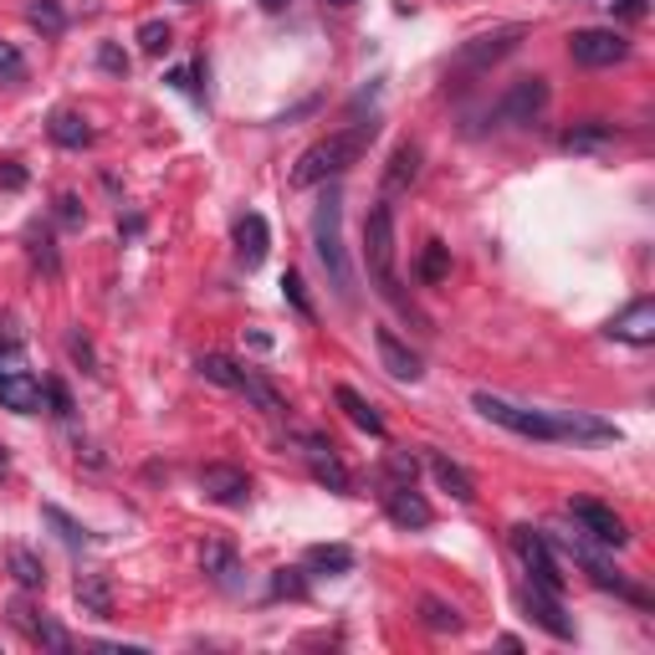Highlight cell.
<instances>
[{
	"mask_svg": "<svg viewBox=\"0 0 655 655\" xmlns=\"http://www.w3.org/2000/svg\"><path fill=\"white\" fill-rule=\"evenodd\" d=\"M379 134V123H354V129H338V134L318 138L313 149H302V159L292 164V190H313V185H328V179H338L343 169H354L364 159V149L374 144Z\"/></svg>",
	"mask_w": 655,
	"mask_h": 655,
	"instance_id": "cell-1",
	"label": "cell"
},
{
	"mask_svg": "<svg viewBox=\"0 0 655 655\" xmlns=\"http://www.w3.org/2000/svg\"><path fill=\"white\" fill-rule=\"evenodd\" d=\"M543 537H548L553 548H564L568 558H574V564L589 574V584H595V589H610V595H620V599H630V604L651 610V595H645L635 579H625V574H620V568H614L610 558L595 548V537H584L579 528H574V533H568V528H543Z\"/></svg>",
	"mask_w": 655,
	"mask_h": 655,
	"instance_id": "cell-2",
	"label": "cell"
},
{
	"mask_svg": "<svg viewBox=\"0 0 655 655\" xmlns=\"http://www.w3.org/2000/svg\"><path fill=\"white\" fill-rule=\"evenodd\" d=\"M471 410L487 415L491 425L522 435V441H568L564 410H528V404H512V400H502V395H487V389L471 395Z\"/></svg>",
	"mask_w": 655,
	"mask_h": 655,
	"instance_id": "cell-3",
	"label": "cell"
},
{
	"mask_svg": "<svg viewBox=\"0 0 655 655\" xmlns=\"http://www.w3.org/2000/svg\"><path fill=\"white\" fill-rule=\"evenodd\" d=\"M313 246H318V262H323V271L333 277V287H338V298L348 302L354 298V267H348V252H343V195L328 190L323 206H318L313 215Z\"/></svg>",
	"mask_w": 655,
	"mask_h": 655,
	"instance_id": "cell-4",
	"label": "cell"
},
{
	"mask_svg": "<svg viewBox=\"0 0 655 655\" xmlns=\"http://www.w3.org/2000/svg\"><path fill=\"white\" fill-rule=\"evenodd\" d=\"M364 267H369L374 287H379L389 302H404L400 277H395V206H389V200H379V206L364 215Z\"/></svg>",
	"mask_w": 655,
	"mask_h": 655,
	"instance_id": "cell-5",
	"label": "cell"
},
{
	"mask_svg": "<svg viewBox=\"0 0 655 655\" xmlns=\"http://www.w3.org/2000/svg\"><path fill=\"white\" fill-rule=\"evenodd\" d=\"M512 553H518V564L528 568V584L548 589V595H564L568 589L564 568H558V553H553V543L543 537V528H512Z\"/></svg>",
	"mask_w": 655,
	"mask_h": 655,
	"instance_id": "cell-6",
	"label": "cell"
},
{
	"mask_svg": "<svg viewBox=\"0 0 655 655\" xmlns=\"http://www.w3.org/2000/svg\"><path fill=\"white\" fill-rule=\"evenodd\" d=\"M568 518H574V528H579L584 537H595V543H604V548H625L630 543L625 518H620L614 507L595 502V497H574V502H568Z\"/></svg>",
	"mask_w": 655,
	"mask_h": 655,
	"instance_id": "cell-7",
	"label": "cell"
},
{
	"mask_svg": "<svg viewBox=\"0 0 655 655\" xmlns=\"http://www.w3.org/2000/svg\"><path fill=\"white\" fill-rule=\"evenodd\" d=\"M568 57L579 62V67H614V62L630 57V42L610 26H584L568 36Z\"/></svg>",
	"mask_w": 655,
	"mask_h": 655,
	"instance_id": "cell-8",
	"label": "cell"
},
{
	"mask_svg": "<svg viewBox=\"0 0 655 655\" xmlns=\"http://www.w3.org/2000/svg\"><path fill=\"white\" fill-rule=\"evenodd\" d=\"M522 36H528V26H522V21H512V26H497V31H481V36H471V42L456 52V62H462V67H471V73H481V67H491V62H502L507 52H518Z\"/></svg>",
	"mask_w": 655,
	"mask_h": 655,
	"instance_id": "cell-9",
	"label": "cell"
},
{
	"mask_svg": "<svg viewBox=\"0 0 655 655\" xmlns=\"http://www.w3.org/2000/svg\"><path fill=\"white\" fill-rule=\"evenodd\" d=\"M200 491H206V502H215V507H246L252 502V477H246L241 466L210 462L206 471H200Z\"/></svg>",
	"mask_w": 655,
	"mask_h": 655,
	"instance_id": "cell-10",
	"label": "cell"
},
{
	"mask_svg": "<svg viewBox=\"0 0 655 655\" xmlns=\"http://www.w3.org/2000/svg\"><path fill=\"white\" fill-rule=\"evenodd\" d=\"M11 625L15 630H26L31 641L42 645V651H57V655H67L73 651V635H67V630L57 625V620H52V614H42V610H31V599H11Z\"/></svg>",
	"mask_w": 655,
	"mask_h": 655,
	"instance_id": "cell-11",
	"label": "cell"
},
{
	"mask_svg": "<svg viewBox=\"0 0 655 655\" xmlns=\"http://www.w3.org/2000/svg\"><path fill=\"white\" fill-rule=\"evenodd\" d=\"M522 614L533 620L537 630H548L553 641H574V620L564 614V604H558V595H548V589H537V584H522Z\"/></svg>",
	"mask_w": 655,
	"mask_h": 655,
	"instance_id": "cell-12",
	"label": "cell"
},
{
	"mask_svg": "<svg viewBox=\"0 0 655 655\" xmlns=\"http://www.w3.org/2000/svg\"><path fill=\"white\" fill-rule=\"evenodd\" d=\"M298 441L308 446V471H313V481H323L328 491H348L354 487V477H348V466L333 456V441H323V435H308V431H298Z\"/></svg>",
	"mask_w": 655,
	"mask_h": 655,
	"instance_id": "cell-13",
	"label": "cell"
},
{
	"mask_svg": "<svg viewBox=\"0 0 655 655\" xmlns=\"http://www.w3.org/2000/svg\"><path fill=\"white\" fill-rule=\"evenodd\" d=\"M543 108H548V82H543V77H518V82L502 92V108H497V113H502L507 123H533Z\"/></svg>",
	"mask_w": 655,
	"mask_h": 655,
	"instance_id": "cell-14",
	"label": "cell"
},
{
	"mask_svg": "<svg viewBox=\"0 0 655 655\" xmlns=\"http://www.w3.org/2000/svg\"><path fill=\"white\" fill-rule=\"evenodd\" d=\"M604 333H610V338H620V343H635V348L655 343V302L651 298H635L625 313H614L610 323H604Z\"/></svg>",
	"mask_w": 655,
	"mask_h": 655,
	"instance_id": "cell-15",
	"label": "cell"
},
{
	"mask_svg": "<svg viewBox=\"0 0 655 655\" xmlns=\"http://www.w3.org/2000/svg\"><path fill=\"white\" fill-rule=\"evenodd\" d=\"M374 348H379V364H385L395 379H410V385H415L420 374H425L420 354L400 338V333H395V328H374Z\"/></svg>",
	"mask_w": 655,
	"mask_h": 655,
	"instance_id": "cell-16",
	"label": "cell"
},
{
	"mask_svg": "<svg viewBox=\"0 0 655 655\" xmlns=\"http://www.w3.org/2000/svg\"><path fill=\"white\" fill-rule=\"evenodd\" d=\"M385 512L400 522V528H431V518H435L431 502H425V497L415 491V481H389Z\"/></svg>",
	"mask_w": 655,
	"mask_h": 655,
	"instance_id": "cell-17",
	"label": "cell"
},
{
	"mask_svg": "<svg viewBox=\"0 0 655 655\" xmlns=\"http://www.w3.org/2000/svg\"><path fill=\"white\" fill-rule=\"evenodd\" d=\"M271 252V231H267V215H256V210H246L236 221V256L246 262V271H256L262 262H267Z\"/></svg>",
	"mask_w": 655,
	"mask_h": 655,
	"instance_id": "cell-18",
	"label": "cell"
},
{
	"mask_svg": "<svg viewBox=\"0 0 655 655\" xmlns=\"http://www.w3.org/2000/svg\"><path fill=\"white\" fill-rule=\"evenodd\" d=\"M425 462H431V477H435V487H441V491H451L462 507L477 502V481H471V471H466L462 462H451L446 451H431Z\"/></svg>",
	"mask_w": 655,
	"mask_h": 655,
	"instance_id": "cell-19",
	"label": "cell"
},
{
	"mask_svg": "<svg viewBox=\"0 0 655 655\" xmlns=\"http://www.w3.org/2000/svg\"><path fill=\"white\" fill-rule=\"evenodd\" d=\"M0 404H5V410H15V415H31V410L42 404V385H36L26 369L0 374Z\"/></svg>",
	"mask_w": 655,
	"mask_h": 655,
	"instance_id": "cell-20",
	"label": "cell"
},
{
	"mask_svg": "<svg viewBox=\"0 0 655 655\" xmlns=\"http://www.w3.org/2000/svg\"><path fill=\"white\" fill-rule=\"evenodd\" d=\"M77 610L92 620H113V584L108 574H82L77 579Z\"/></svg>",
	"mask_w": 655,
	"mask_h": 655,
	"instance_id": "cell-21",
	"label": "cell"
},
{
	"mask_svg": "<svg viewBox=\"0 0 655 655\" xmlns=\"http://www.w3.org/2000/svg\"><path fill=\"white\" fill-rule=\"evenodd\" d=\"M568 154H599V149H610L614 144V123L604 119H589V123H574L564 138H558Z\"/></svg>",
	"mask_w": 655,
	"mask_h": 655,
	"instance_id": "cell-22",
	"label": "cell"
},
{
	"mask_svg": "<svg viewBox=\"0 0 655 655\" xmlns=\"http://www.w3.org/2000/svg\"><path fill=\"white\" fill-rule=\"evenodd\" d=\"M200 568H206L210 584L231 589V584H236V548H231L225 537H210L206 548H200Z\"/></svg>",
	"mask_w": 655,
	"mask_h": 655,
	"instance_id": "cell-23",
	"label": "cell"
},
{
	"mask_svg": "<svg viewBox=\"0 0 655 655\" xmlns=\"http://www.w3.org/2000/svg\"><path fill=\"white\" fill-rule=\"evenodd\" d=\"M302 564H308V574H354L358 553L348 543H313Z\"/></svg>",
	"mask_w": 655,
	"mask_h": 655,
	"instance_id": "cell-24",
	"label": "cell"
},
{
	"mask_svg": "<svg viewBox=\"0 0 655 655\" xmlns=\"http://www.w3.org/2000/svg\"><path fill=\"white\" fill-rule=\"evenodd\" d=\"M5 568H11V579L21 584V589H46L42 553H31L26 543H11V548H5Z\"/></svg>",
	"mask_w": 655,
	"mask_h": 655,
	"instance_id": "cell-25",
	"label": "cell"
},
{
	"mask_svg": "<svg viewBox=\"0 0 655 655\" xmlns=\"http://www.w3.org/2000/svg\"><path fill=\"white\" fill-rule=\"evenodd\" d=\"M46 134H52V144H62V149H88L92 144V129L82 113H73V108H62V113H52V123H46Z\"/></svg>",
	"mask_w": 655,
	"mask_h": 655,
	"instance_id": "cell-26",
	"label": "cell"
},
{
	"mask_svg": "<svg viewBox=\"0 0 655 655\" xmlns=\"http://www.w3.org/2000/svg\"><path fill=\"white\" fill-rule=\"evenodd\" d=\"M415 175H420V149H415V144H400V149L389 154V169H385V200H389V195L410 190Z\"/></svg>",
	"mask_w": 655,
	"mask_h": 655,
	"instance_id": "cell-27",
	"label": "cell"
},
{
	"mask_svg": "<svg viewBox=\"0 0 655 655\" xmlns=\"http://www.w3.org/2000/svg\"><path fill=\"white\" fill-rule=\"evenodd\" d=\"M333 400H338V410L348 420H354L358 431H369V435H385V420H379V410H374L369 400H364V395H358V389H348V385H338L333 389Z\"/></svg>",
	"mask_w": 655,
	"mask_h": 655,
	"instance_id": "cell-28",
	"label": "cell"
},
{
	"mask_svg": "<svg viewBox=\"0 0 655 655\" xmlns=\"http://www.w3.org/2000/svg\"><path fill=\"white\" fill-rule=\"evenodd\" d=\"M420 620H425V630H435V635H462V610L435 595L420 599Z\"/></svg>",
	"mask_w": 655,
	"mask_h": 655,
	"instance_id": "cell-29",
	"label": "cell"
},
{
	"mask_svg": "<svg viewBox=\"0 0 655 655\" xmlns=\"http://www.w3.org/2000/svg\"><path fill=\"white\" fill-rule=\"evenodd\" d=\"M415 277H420L425 287H441V282H446V277H451V246H446V241H425Z\"/></svg>",
	"mask_w": 655,
	"mask_h": 655,
	"instance_id": "cell-30",
	"label": "cell"
},
{
	"mask_svg": "<svg viewBox=\"0 0 655 655\" xmlns=\"http://www.w3.org/2000/svg\"><path fill=\"white\" fill-rule=\"evenodd\" d=\"M236 395H246V400H252L256 410H267V415H282V410H287V404H282V395H277V389H271L267 379H256L252 369L241 374V389H236Z\"/></svg>",
	"mask_w": 655,
	"mask_h": 655,
	"instance_id": "cell-31",
	"label": "cell"
},
{
	"mask_svg": "<svg viewBox=\"0 0 655 655\" xmlns=\"http://www.w3.org/2000/svg\"><path fill=\"white\" fill-rule=\"evenodd\" d=\"M195 369L206 374L210 385H221V389H241V364H231V358L225 354H200V364H195Z\"/></svg>",
	"mask_w": 655,
	"mask_h": 655,
	"instance_id": "cell-32",
	"label": "cell"
},
{
	"mask_svg": "<svg viewBox=\"0 0 655 655\" xmlns=\"http://www.w3.org/2000/svg\"><path fill=\"white\" fill-rule=\"evenodd\" d=\"M26 21L36 31H46V36H57L67 26V11H62V0H26Z\"/></svg>",
	"mask_w": 655,
	"mask_h": 655,
	"instance_id": "cell-33",
	"label": "cell"
},
{
	"mask_svg": "<svg viewBox=\"0 0 655 655\" xmlns=\"http://www.w3.org/2000/svg\"><path fill=\"white\" fill-rule=\"evenodd\" d=\"M26 252H31V262L46 271V277H57V246H52V231H42V225H31L26 231Z\"/></svg>",
	"mask_w": 655,
	"mask_h": 655,
	"instance_id": "cell-34",
	"label": "cell"
},
{
	"mask_svg": "<svg viewBox=\"0 0 655 655\" xmlns=\"http://www.w3.org/2000/svg\"><path fill=\"white\" fill-rule=\"evenodd\" d=\"M42 518H46V522H52V528H57V533H62V543H73V548H77V543H92V533H88V528H82V522H73V518H67V512H62V507H42Z\"/></svg>",
	"mask_w": 655,
	"mask_h": 655,
	"instance_id": "cell-35",
	"label": "cell"
},
{
	"mask_svg": "<svg viewBox=\"0 0 655 655\" xmlns=\"http://www.w3.org/2000/svg\"><path fill=\"white\" fill-rule=\"evenodd\" d=\"M138 46H144L149 57H164V52L175 46V31L164 26V21H144V26H138Z\"/></svg>",
	"mask_w": 655,
	"mask_h": 655,
	"instance_id": "cell-36",
	"label": "cell"
},
{
	"mask_svg": "<svg viewBox=\"0 0 655 655\" xmlns=\"http://www.w3.org/2000/svg\"><path fill=\"white\" fill-rule=\"evenodd\" d=\"M302 595H308L302 568H277V574H271V599H302Z\"/></svg>",
	"mask_w": 655,
	"mask_h": 655,
	"instance_id": "cell-37",
	"label": "cell"
},
{
	"mask_svg": "<svg viewBox=\"0 0 655 655\" xmlns=\"http://www.w3.org/2000/svg\"><path fill=\"white\" fill-rule=\"evenodd\" d=\"M195 77H206V62H195V67H175V73H169V88L190 92L195 103H206V88H200V82H195Z\"/></svg>",
	"mask_w": 655,
	"mask_h": 655,
	"instance_id": "cell-38",
	"label": "cell"
},
{
	"mask_svg": "<svg viewBox=\"0 0 655 655\" xmlns=\"http://www.w3.org/2000/svg\"><path fill=\"white\" fill-rule=\"evenodd\" d=\"M282 298L298 308L302 318H313V302H308V287H302V277L298 271H282Z\"/></svg>",
	"mask_w": 655,
	"mask_h": 655,
	"instance_id": "cell-39",
	"label": "cell"
},
{
	"mask_svg": "<svg viewBox=\"0 0 655 655\" xmlns=\"http://www.w3.org/2000/svg\"><path fill=\"white\" fill-rule=\"evenodd\" d=\"M98 67H103V73H113V77H129V67H134V62H129V52H123V46L103 42V46H98Z\"/></svg>",
	"mask_w": 655,
	"mask_h": 655,
	"instance_id": "cell-40",
	"label": "cell"
},
{
	"mask_svg": "<svg viewBox=\"0 0 655 655\" xmlns=\"http://www.w3.org/2000/svg\"><path fill=\"white\" fill-rule=\"evenodd\" d=\"M0 77H5V82H21V77H26V57H21L11 42H0Z\"/></svg>",
	"mask_w": 655,
	"mask_h": 655,
	"instance_id": "cell-41",
	"label": "cell"
},
{
	"mask_svg": "<svg viewBox=\"0 0 655 655\" xmlns=\"http://www.w3.org/2000/svg\"><path fill=\"white\" fill-rule=\"evenodd\" d=\"M42 395H46V404H52V415H73V395H67L62 379H46Z\"/></svg>",
	"mask_w": 655,
	"mask_h": 655,
	"instance_id": "cell-42",
	"label": "cell"
},
{
	"mask_svg": "<svg viewBox=\"0 0 655 655\" xmlns=\"http://www.w3.org/2000/svg\"><path fill=\"white\" fill-rule=\"evenodd\" d=\"M610 15H620V21H645V15H651V0H610Z\"/></svg>",
	"mask_w": 655,
	"mask_h": 655,
	"instance_id": "cell-43",
	"label": "cell"
},
{
	"mask_svg": "<svg viewBox=\"0 0 655 655\" xmlns=\"http://www.w3.org/2000/svg\"><path fill=\"white\" fill-rule=\"evenodd\" d=\"M67 348H73V358H77V364H82V369H88V374H98V354H92V343L82 338V333H73V338H67Z\"/></svg>",
	"mask_w": 655,
	"mask_h": 655,
	"instance_id": "cell-44",
	"label": "cell"
},
{
	"mask_svg": "<svg viewBox=\"0 0 655 655\" xmlns=\"http://www.w3.org/2000/svg\"><path fill=\"white\" fill-rule=\"evenodd\" d=\"M0 190H26V169H21L15 159L0 164Z\"/></svg>",
	"mask_w": 655,
	"mask_h": 655,
	"instance_id": "cell-45",
	"label": "cell"
},
{
	"mask_svg": "<svg viewBox=\"0 0 655 655\" xmlns=\"http://www.w3.org/2000/svg\"><path fill=\"white\" fill-rule=\"evenodd\" d=\"M57 221L62 225H82V200H77V195H62L57 200Z\"/></svg>",
	"mask_w": 655,
	"mask_h": 655,
	"instance_id": "cell-46",
	"label": "cell"
},
{
	"mask_svg": "<svg viewBox=\"0 0 655 655\" xmlns=\"http://www.w3.org/2000/svg\"><path fill=\"white\" fill-rule=\"evenodd\" d=\"M5 471H11V456H5V446H0V477H5Z\"/></svg>",
	"mask_w": 655,
	"mask_h": 655,
	"instance_id": "cell-47",
	"label": "cell"
},
{
	"mask_svg": "<svg viewBox=\"0 0 655 655\" xmlns=\"http://www.w3.org/2000/svg\"><path fill=\"white\" fill-rule=\"evenodd\" d=\"M262 5H267V11H282V5H287V0H262Z\"/></svg>",
	"mask_w": 655,
	"mask_h": 655,
	"instance_id": "cell-48",
	"label": "cell"
},
{
	"mask_svg": "<svg viewBox=\"0 0 655 655\" xmlns=\"http://www.w3.org/2000/svg\"><path fill=\"white\" fill-rule=\"evenodd\" d=\"M333 5H354V0H333Z\"/></svg>",
	"mask_w": 655,
	"mask_h": 655,
	"instance_id": "cell-49",
	"label": "cell"
},
{
	"mask_svg": "<svg viewBox=\"0 0 655 655\" xmlns=\"http://www.w3.org/2000/svg\"><path fill=\"white\" fill-rule=\"evenodd\" d=\"M185 5H190V0H185Z\"/></svg>",
	"mask_w": 655,
	"mask_h": 655,
	"instance_id": "cell-50",
	"label": "cell"
}]
</instances>
